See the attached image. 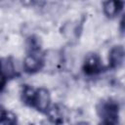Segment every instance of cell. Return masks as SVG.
<instances>
[{
	"label": "cell",
	"mask_w": 125,
	"mask_h": 125,
	"mask_svg": "<svg viewBox=\"0 0 125 125\" xmlns=\"http://www.w3.org/2000/svg\"><path fill=\"white\" fill-rule=\"evenodd\" d=\"M120 106L116 99L106 98L101 100L96 105V113L104 124H116L119 119Z\"/></svg>",
	"instance_id": "obj_1"
},
{
	"label": "cell",
	"mask_w": 125,
	"mask_h": 125,
	"mask_svg": "<svg viewBox=\"0 0 125 125\" xmlns=\"http://www.w3.org/2000/svg\"><path fill=\"white\" fill-rule=\"evenodd\" d=\"M82 70L88 77L99 75L103 70V62L101 57L97 53L89 52L82 62Z\"/></svg>",
	"instance_id": "obj_2"
},
{
	"label": "cell",
	"mask_w": 125,
	"mask_h": 125,
	"mask_svg": "<svg viewBox=\"0 0 125 125\" xmlns=\"http://www.w3.org/2000/svg\"><path fill=\"white\" fill-rule=\"evenodd\" d=\"M63 67L62 52L56 49H49L43 55V68L49 73H54Z\"/></svg>",
	"instance_id": "obj_3"
},
{
	"label": "cell",
	"mask_w": 125,
	"mask_h": 125,
	"mask_svg": "<svg viewBox=\"0 0 125 125\" xmlns=\"http://www.w3.org/2000/svg\"><path fill=\"white\" fill-rule=\"evenodd\" d=\"M52 102V94L49 89L45 87H39L36 89L32 106L39 112H46Z\"/></svg>",
	"instance_id": "obj_4"
},
{
	"label": "cell",
	"mask_w": 125,
	"mask_h": 125,
	"mask_svg": "<svg viewBox=\"0 0 125 125\" xmlns=\"http://www.w3.org/2000/svg\"><path fill=\"white\" fill-rule=\"evenodd\" d=\"M22 69L29 74L39 72L43 69V56L39 53H28L22 60Z\"/></svg>",
	"instance_id": "obj_5"
},
{
	"label": "cell",
	"mask_w": 125,
	"mask_h": 125,
	"mask_svg": "<svg viewBox=\"0 0 125 125\" xmlns=\"http://www.w3.org/2000/svg\"><path fill=\"white\" fill-rule=\"evenodd\" d=\"M45 113L52 123L58 124L63 123L65 118L70 117V109L67 106L60 104H51Z\"/></svg>",
	"instance_id": "obj_6"
},
{
	"label": "cell",
	"mask_w": 125,
	"mask_h": 125,
	"mask_svg": "<svg viewBox=\"0 0 125 125\" xmlns=\"http://www.w3.org/2000/svg\"><path fill=\"white\" fill-rule=\"evenodd\" d=\"M125 59V51L124 47L120 44L112 46L107 53V62L108 66L111 69H119L123 63Z\"/></svg>",
	"instance_id": "obj_7"
},
{
	"label": "cell",
	"mask_w": 125,
	"mask_h": 125,
	"mask_svg": "<svg viewBox=\"0 0 125 125\" xmlns=\"http://www.w3.org/2000/svg\"><path fill=\"white\" fill-rule=\"evenodd\" d=\"M123 0H104L103 2V13L108 19L116 18L123 10Z\"/></svg>",
	"instance_id": "obj_8"
},
{
	"label": "cell",
	"mask_w": 125,
	"mask_h": 125,
	"mask_svg": "<svg viewBox=\"0 0 125 125\" xmlns=\"http://www.w3.org/2000/svg\"><path fill=\"white\" fill-rule=\"evenodd\" d=\"M0 71L7 78V80L14 79L19 73V70L16 66L15 59L9 56L0 58Z\"/></svg>",
	"instance_id": "obj_9"
},
{
	"label": "cell",
	"mask_w": 125,
	"mask_h": 125,
	"mask_svg": "<svg viewBox=\"0 0 125 125\" xmlns=\"http://www.w3.org/2000/svg\"><path fill=\"white\" fill-rule=\"evenodd\" d=\"M35 92H36V89H34L33 86L28 85V84H24V85H21L19 93H20V96H21L22 103L26 105L32 106Z\"/></svg>",
	"instance_id": "obj_10"
},
{
	"label": "cell",
	"mask_w": 125,
	"mask_h": 125,
	"mask_svg": "<svg viewBox=\"0 0 125 125\" xmlns=\"http://www.w3.org/2000/svg\"><path fill=\"white\" fill-rule=\"evenodd\" d=\"M17 114L11 109H5L3 116L0 120V124H15L17 123Z\"/></svg>",
	"instance_id": "obj_11"
},
{
	"label": "cell",
	"mask_w": 125,
	"mask_h": 125,
	"mask_svg": "<svg viewBox=\"0 0 125 125\" xmlns=\"http://www.w3.org/2000/svg\"><path fill=\"white\" fill-rule=\"evenodd\" d=\"M20 3L24 7V8H29L32 5H34L33 0H20Z\"/></svg>",
	"instance_id": "obj_12"
},
{
	"label": "cell",
	"mask_w": 125,
	"mask_h": 125,
	"mask_svg": "<svg viewBox=\"0 0 125 125\" xmlns=\"http://www.w3.org/2000/svg\"><path fill=\"white\" fill-rule=\"evenodd\" d=\"M6 83H7V78L0 71V91L4 89V87L6 86Z\"/></svg>",
	"instance_id": "obj_13"
},
{
	"label": "cell",
	"mask_w": 125,
	"mask_h": 125,
	"mask_svg": "<svg viewBox=\"0 0 125 125\" xmlns=\"http://www.w3.org/2000/svg\"><path fill=\"white\" fill-rule=\"evenodd\" d=\"M33 2H34L35 5H38V6L42 7L47 3V0H33Z\"/></svg>",
	"instance_id": "obj_14"
}]
</instances>
